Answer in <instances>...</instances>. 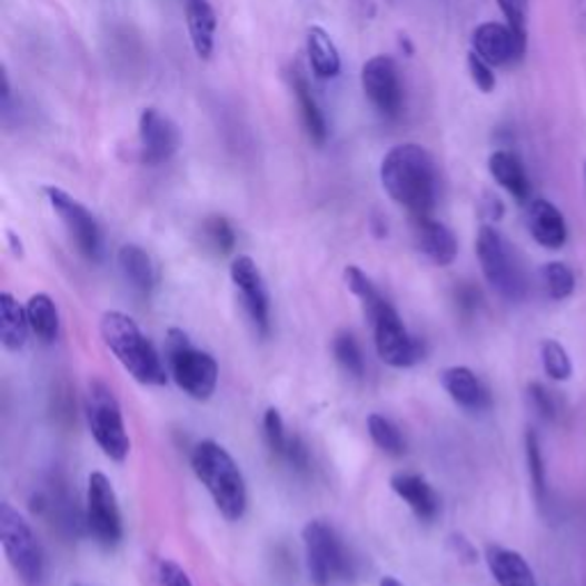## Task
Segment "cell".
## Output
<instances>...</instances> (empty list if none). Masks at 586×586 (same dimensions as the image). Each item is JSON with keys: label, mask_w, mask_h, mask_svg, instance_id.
<instances>
[{"label": "cell", "mask_w": 586, "mask_h": 586, "mask_svg": "<svg viewBox=\"0 0 586 586\" xmlns=\"http://www.w3.org/2000/svg\"><path fill=\"white\" fill-rule=\"evenodd\" d=\"M393 490L410 506L419 520H436L440 514V497L424 477L413 473H399L389 481Z\"/></svg>", "instance_id": "obj_19"}, {"label": "cell", "mask_w": 586, "mask_h": 586, "mask_svg": "<svg viewBox=\"0 0 586 586\" xmlns=\"http://www.w3.org/2000/svg\"><path fill=\"white\" fill-rule=\"evenodd\" d=\"M264 438L268 449L276 454V456H285L287 445H289V436H287V428H285V419L280 415V410L276 408H268L264 415Z\"/></svg>", "instance_id": "obj_34"}, {"label": "cell", "mask_w": 586, "mask_h": 586, "mask_svg": "<svg viewBox=\"0 0 586 586\" xmlns=\"http://www.w3.org/2000/svg\"><path fill=\"white\" fill-rule=\"evenodd\" d=\"M451 543H454V548H456L458 557H463L465 562H475L477 559V553H475V548L470 545V540H465L463 536H454Z\"/></svg>", "instance_id": "obj_41"}, {"label": "cell", "mask_w": 586, "mask_h": 586, "mask_svg": "<svg viewBox=\"0 0 586 586\" xmlns=\"http://www.w3.org/2000/svg\"><path fill=\"white\" fill-rule=\"evenodd\" d=\"M477 257L484 270V278L488 285L506 300L518 302L527 296V276L525 268L514 250V246L506 241L501 234L484 225L477 234Z\"/></svg>", "instance_id": "obj_5"}, {"label": "cell", "mask_w": 586, "mask_h": 586, "mask_svg": "<svg viewBox=\"0 0 586 586\" xmlns=\"http://www.w3.org/2000/svg\"><path fill=\"white\" fill-rule=\"evenodd\" d=\"M291 88H294V95L298 99L300 117H302V125H305V131H307L309 140L317 142V145H324L328 140L326 117L321 112V106H319L317 97L311 95L309 81H307L305 73L300 69L291 71Z\"/></svg>", "instance_id": "obj_25"}, {"label": "cell", "mask_w": 586, "mask_h": 586, "mask_svg": "<svg viewBox=\"0 0 586 586\" xmlns=\"http://www.w3.org/2000/svg\"><path fill=\"white\" fill-rule=\"evenodd\" d=\"M380 183L413 218L431 216L438 200L436 163L421 145L404 142L389 149L380 163Z\"/></svg>", "instance_id": "obj_1"}, {"label": "cell", "mask_w": 586, "mask_h": 586, "mask_svg": "<svg viewBox=\"0 0 586 586\" xmlns=\"http://www.w3.org/2000/svg\"><path fill=\"white\" fill-rule=\"evenodd\" d=\"M296 473H307L309 470V447L300 436H289L287 451L282 456Z\"/></svg>", "instance_id": "obj_39"}, {"label": "cell", "mask_w": 586, "mask_h": 586, "mask_svg": "<svg viewBox=\"0 0 586 586\" xmlns=\"http://www.w3.org/2000/svg\"><path fill=\"white\" fill-rule=\"evenodd\" d=\"M495 67L488 64L481 56H477L475 51L467 53V71H470V78L473 83L484 92V95H490L497 86V78H495Z\"/></svg>", "instance_id": "obj_37"}, {"label": "cell", "mask_w": 586, "mask_h": 586, "mask_svg": "<svg viewBox=\"0 0 586 586\" xmlns=\"http://www.w3.org/2000/svg\"><path fill=\"white\" fill-rule=\"evenodd\" d=\"M473 51L493 67H504L520 60L527 51V39L520 37L509 23L488 21L475 28Z\"/></svg>", "instance_id": "obj_14"}, {"label": "cell", "mask_w": 586, "mask_h": 586, "mask_svg": "<svg viewBox=\"0 0 586 586\" xmlns=\"http://www.w3.org/2000/svg\"><path fill=\"white\" fill-rule=\"evenodd\" d=\"M573 3V14L577 21V30L586 37V0H570Z\"/></svg>", "instance_id": "obj_42"}, {"label": "cell", "mask_w": 586, "mask_h": 586, "mask_svg": "<svg viewBox=\"0 0 586 586\" xmlns=\"http://www.w3.org/2000/svg\"><path fill=\"white\" fill-rule=\"evenodd\" d=\"M413 227H415V244L428 259L438 266L454 264L458 255V239L447 225L434 220L431 216H424V218H413Z\"/></svg>", "instance_id": "obj_17"}, {"label": "cell", "mask_w": 586, "mask_h": 586, "mask_svg": "<svg viewBox=\"0 0 586 586\" xmlns=\"http://www.w3.org/2000/svg\"><path fill=\"white\" fill-rule=\"evenodd\" d=\"M229 276H231V282L237 285V289L244 296V305L248 309L255 328L261 335H268V330H270V298H268L266 282L261 278V270L257 268V264L250 257L241 255L231 261Z\"/></svg>", "instance_id": "obj_15"}, {"label": "cell", "mask_w": 586, "mask_h": 586, "mask_svg": "<svg viewBox=\"0 0 586 586\" xmlns=\"http://www.w3.org/2000/svg\"><path fill=\"white\" fill-rule=\"evenodd\" d=\"M362 92L369 103L383 117H397L404 108V86L397 62L389 56H374L365 62L362 73Z\"/></svg>", "instance_id": "obj_12"}, {"label": "cell", "mask_w": 586, "mask_h": 586, "mask_svg": "<svg viewBox=\"0 0 586 586\" xmlns=\"http://www.w3.org/2000/svg\"><path fill=\"white\" fill-rule=\"evenodd\" d=\"M190 465L195 477L209 490L220 516L231 523L241 520L248 509V488L244 473L229 451L213 440H205L192 449Z\"/></svg>", "instance_id": "obj_2"}, {"label": "cell", "mask_w": 586, "mask_h": 586, "mask_svg": "<svg viewBox=\"0 0 586 586\" xmlns=\"http://www.w3.org/2000/svg\"><path fill=\"white\" fill-rule=\"evenodd\" d=\"M183 12H186V26L190 34V44L198 53V58L209 60L216 44V10L211 8L209 0H183Z\"/></svg>", "instance_id": "obj_21"}, {"label": "cell", "mask_w": 586, "mask_h": 586, "mask_svg": "<svg viewBox=\"0 0 586 586\" xmlns=\"http://www.w3.org/2000/svg\"><path fill=\"white\" fill-rule=\"evenodd\" d=\"M86 417L99 449L115 463H122L131 451L122 408L103 380H90L86 395Z\"/></svg>", "instance_id": "obj_6"}, {"label": "cell", "mask_w": 586, "mask_h": 586, "mask_svg": "<svg viewBox=\"0 0 586 586\" xmlns=\"http://www.w3.org/2000/svg\"><path fill=\"white\" fill-rule=\"evenodd\" d=\"M101 339L110 354L117 358L138 383L142 385H166L168 369L156 354L153 344L145 337L140 326L122 315V311H106L101 317Z\"/></svg>", "instance_id": "obj_3"}, {"label": "cell", "mask_w": 586, "mask_h": 586, "mask_svg": "<svg viewBox=\"0 0 586 586\" xmlns=\"http://www.w3.org/2000/svg\"><path fill=\"white\" fill-rule=\"evenodd\" d=\"M26 315L30 330L37 335V339H42L44 344H53L60 335V315L58 307L51 296L47 294H34L26 302Z\"/></svg>", "instance_id": "obj_27"}, {"label": "cell", "mask_w": 586, "mask_h": 586, "mask_svg": "<svg viewBox=\"0 0 586 586\" xmlns=\"http://www.w3.org/2000/svg\"><path fill=\"white\" fill-rule=\"evenodd\" d=\"M488 172L506 192L511 195L514 200H518L520 205L529 202L532 183H529V177H527L523 161L514 151H509V149L493 151L490 159H488Z\"/></svg>", "instance_id": "obj_20"}, {"label": "cell", "mask_w": 586, "mask_h": 586, "mask_svg": "<svg viewBox=\"0 0 586 586\" xmlns=\"http://www.w3.org/2000/svg\"><path fill=\"white\" fill-rule=\"evenodd\" d=\"M367 428H369V436H371L374 445L378 449H383L385 454H389V456L406 454V438L401 436L399 426L393 419L374 413L367 419Z\"/></svg>", "instance_id": "obj_28"}, {"label": "cell", "mask_w": 586, "mask_h": 586, "mask_svg": "<svg viewBox=\"0 0 586 586\" xmlns=\"http://www.w3.org/2000/svg\"><path fill=\"white\" fill-rule=\"evenodd\" d=\"M156 579H159V586H192L188 573L170 559H161L156 566Z\"/></svg>", "instance_id": "obj_38"}, {"label": "cell", "mask_w": 586, "mask_h": 586, "mask_svg": "<svg viewBox=\"0 0 586 586\" xmlns=\"http://www.w3.org/2000/svg\"><path fill=\"white\" fill-rule=\"evenodd\" d=\"M140 159L145 166H163L179 149V129L168 115L156 108H145L138 122Z\"/></svg>", "instance_id": "obj_13"}, {"label": "cell", "mask_w": 586, "mask_h": 586, "mask_svg": "<svg viewBox=\"0 0 586 586\" xmlns=\"http://www.w3.org/2000/svg\"><path fill=\"white\" fill-rule=\"evenodd\" d=\"M440 383L451 401L460 408L470 413H481L490 408V393L473 369L449 367L440 374Z\"/></svg>", "instance_id": "obj_18"}, {"label": "cell", "mask_w": 586, "mask_h": 586, "mask_svg": "<svg viewBox=\"0 0 586 586\" xmlns=\"http://www.w3.org/2000/svg\"><path fill=\"white\" fill-rule=\"evenodd\" d=\"M332 354L346 374L356 376V378L365 376V356H362V348L354 335L337 332V337L332 341Z\"/></svg>", "instance_id": "obj_31"}, {"label": "cell", "mask_w": 586, "mask_h": 586, "mask_svg": "<svg viewBox=\"0 0 586 586\" xmlns=\"http://www.w3.org/2000/svg\"><path fill=\"white\" fill-rule=\"evenodd\" d=\"M371 328H374L378 358L385 365L395 369H406L424 360L426 356L424 341L408 332V328L399 317V311L393 305L380 311L376 319H371Z\"/></svg>", "instance_id": "obj_10"}, {"label": "cell", "mask_w": 586, "mask_h": 586, "mask_svg": "<svg viewBox=\"0 0 586 586\" xmlns=\"http://www.w3.org/2000/svg\"><path fill=\"white\" fill-rule=\"evenodd\" d=\"M543 287L553 300H566L575 291V272L564 261H550L540 268Z\"/></svg>", "instance_id": "obj_29"}, {"label": "cell", "mask_w": 586, "mask_h": 586, "mask_svg": "<svg viewBox=\"0 0 586 586\" xmlns=\"http://www.w3.org/2000/svg\"><path fill=\"white\" fill-rule=\"evenodd\" d=\"M305 47H307L311 73H315L319 81H332V78L339 76L341 71L339 51L332 42V37L321 26H311L307 30Z\"/></svg>", "instance_id": "obj_23"}, {"label": "cell", "mask_w": 586, "mask_h": 586, "mask_svg": "<svg viewBox=\"0 0 586 586\" xmlns=\"http://www.w3.org/2000/svg\"><path fill=\"white\" fill-rule=\"evenodd\" d=\"M527 397H529V404L534 406V410L545 421H557V417H559V401H557L553 389H548L540 383H532L527 387Z\"/></svg>", "instance_id": "obj_35"}, {"label": "cell", "mask_w": 586, "mask_h": 586, "mask_svg": "<svg viewBox=\"0 0 586 586\" xmlns=\"http://www.w3.org/2000/svg\"><path fill=\"white\" fill-rule=\"evenodd\" d=\"M166 362L170 376L183 395L195 401H207L218 385V362L207 350L195 348L188 335L179 328H170L166 337Z\"/></svg>", "instance_id": "obj_4"}, {"label": "cell", "mask_w": 586, "mask_h": 586, "mask_svg": "<svg viewBox=\"0 0 586 586\" xmlns=\"http://www.w3.org/2000/svg\"><path fill=\"white\" fill-rule=\"evenodd\" d=\"M28 332L26 307H21L12 294H0V341L8 350H21L28 341Z\"/></svg>", "instance_id": "obj_26"}, {"label": "cell", "mask_w": 586, "mask_h": 586, "mask_svg": "<svg viewBox=\"0 0 586 586\" xmlns=\"http://www.w3.org/2000/svg\"><path fill=\"white\" fill-rule=\"evenodd\" d=\"M202 237H205L207 246L220 257L229 255L234 250V246H237V234H234V227L222 216H211L205 220Z\"/></svg>", "instance_id": "obj_32"}, {"label": "cell", "mask_w": 586, "mask_h": 586, "mask_svg": "<svg viewBox=\"0 0 586 586\" xmlns=\"http://www.w3.org/2000/svg\"><path fill=\"white\" fill-rule=\"evenodd\" d=\"M540 358L545 374H548L553 380H568L573 376V362L559 341L545 339L540 346Z\"/></svg>", "instance_id": "obj_33"}, {"label": "cell", "mask_w": 586, "mask_h": 586, "mask_svg": "<svg viewBox=\"0 0 586 586\" xmlns=\"http://www.w3.org/2000/svg\"><path fill=\"white\" fill-rule=\"evenodd\" d=\"M117 266H120L125 280L129 282V287L142 296L151 294L156 287V266L151 261V257L140 248V246H122L120 252H117Z\"/></svg>", "instance_id": "obj_24"}, {"label": "cell", "mask_w": 586, "mask_h": 586, "mask_svg": "<svg viewBox=\"0 0 586 586\" xmlns=\"http://www.w3.org/2000/svg\"><path fill=\"white\" fill-rule=\"evenodd\" d=\"M307 573L315 586H330L335 579L350 575V559L337 532L324 523L311 520L302 529Z\"/></svg>", "instance_id": "obj_8"}, {"label": "cell", "mask_w": 586, "mask_h": 586, "mask_svg": "<svg viewBox=\"0 0 586 586\" xmlns=\"http://www.w3.org/2000/svg\"><path fill=\"white\" fill-rule=\"evenodd\" d=\"M44 195H47L51 209L58 213V218L67 227L69 239L73 241L76 250L90 261H99L103 255V241H101L99 222L92 216V211L86 205L78 202L76 198H71V195L62 188L47 186Z\"/></svg>", "instance_id": "obj_11"}, {"label": "cell", "mask_w": 586, "mask_h": 586, "mask_svg": "<svg viewBox=\"0 0 586 586\" xmlns=\"http://www.w3.org/2000/svg\"><path fill=\"white\" fill-rule=\"evenodd\" d=\"M8 241H10V248H12V252H14L17 257H23V244H21V239L17 237L14 231H8Z\"/></svg>", "instance_id": "obj_44"}, {"label": "cell", "mask_w": 586, "mask_h": 586, "mask_svg": "<svg viewBox=\"0 0 586 586\" xmlns=\"http://www.w3.org/2000/svg\"><path fill=\"white\" fill-rule=\"evenodd\" d=\"M497 6L509 23L520 37L527 39L529 30V0H497Z\"/></svg>", "instance_id": "obj_36"}, {"label": "cell", "mask_w": 586, "mask_h": 586, "mask_svg": "<svg viewBox=\"0 0 586 586\" xmlns=\"http://www.w3.org/2000/svg\"><path fill=\"white\" fill-rule=\"evenodd\" d=\"M0 543H3L10 566L26 586L44 584L47 564L42 545L34 538L26 518L8 501L0 504Z\"/></svg>", "instance_id": "obj_7"}, {"label": "cell", "mask_w": 586, "mask_h": 586, "mask_svg": "<svg viewBox=\"0 0 586 586\" xmlns=\"http://www.w3.org/2000/svg\"><path fill=\"white\" fill-rule=\"evenodd\" d=\"M378 586H404V584H401L397 577H389V575H387V577H383V579H380V584H378Z\"/></svg>", "instance_id": "obj_45"}, {"label": "cell", "mask_w": 586, "mask_h": 586, "mask_svg": "<svg viewBox=\"0 0 586 586\" xmlns=\"http://www.w3.org/2000/svg\"><path fill=\"white\" fill-rule=\"evenodd\" d=\"M584 181H586V163H584Z\"/></svg>", "instance_id": "obj_46"}, {"label": "cell", "mask_w": 586, "mask_h": 586, "mask_svg": "<svg viewBox=\"0 0 586 586\" xmlns=\"http://www.w3.org/2000/svg\"><path fill=\"white\" fill-rule=\"evenodd\" d=\"M86 529L106 550L117 548L125 534L120 504H117L115 488L103 473H92L88 479Z\"/></svg>", "instance_id": "obj_9"}, {"label": "cell", "mask_w": 586, "mask_h": 586, "mask_svg": "<svg viewBox=\"0 0 586 586\" xmlns=\"http://www.w3.org/2000/svg\"><path fill=\"white\" fill-rule=\"evenodd\" d=\"M527 229L532 234V239L548 248V250H559L568 241V225L564 220V213L550 202V200H532L527 205Z\"/></svg>", "instance_id": "obj_16"}, {"label": "cell", "mask_w": 586, "mask_h": 586, "mask_svg": "<svg viewBox=\"0 0 586 586\" xmlns=\"http://www.w3.org/2000/svg\"><path fill=\"white\" fill-rule=\"evenodd\" d=\"M525 454H527V465H529V477H532L534 493H536L538 501L545 504L548 501V475H545V458H543L540 440L532 431V428L525 436Z\"/></svg>", "instance_id": "obj_30"}, {"label": "cell", "mask_w": 586, "mask_h": 586, "mask_svg": "<svg viewBox=\"0 0 586 586\" xmlns=\"http://www.w3.org/2000/svg\"><path fill=\"white\" fill-rule=\"evenodd\" d=\"M504 216L501 202L495 198V195H486V218L488 220H499Z\"/></svg>", "instance_id": "obj_43"}, {"label": "cell", "mask_w": 586, "mask_h": 586, "mask_svg": "<svg viewBox=\"0 0 586 586\" xmlns=\"http://www.w3.org/2000/svg\"><path fill=\"white\" fill-rule=\"evenodd\" d=\"M486 564L499 586H536L532 566L516 550L501 548V545H488Z\"/></svg>", "instance_id": "obj_22"}, {"label": "cell", "mask_w": 586, "mask_h": 586, "mask_svg": "<svg viewBox=\"0 0 586 586\" xmlns=\"http://www.w3.org/2000/svg\"><path fill=\"white\" fill-rule=\"evenodd\" d=\"M456 305H458V309L463 311V315H467V317L475 315V311H477L479 305H481V294H479V289L473 287V285H460V287L456 289Z\"/></svg>", "instance_id": "obj_40"}]
</instances>
